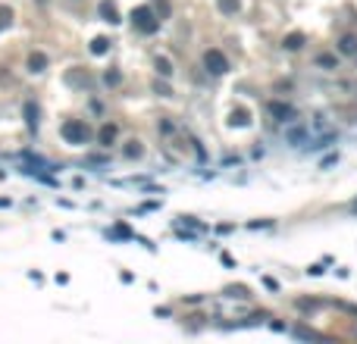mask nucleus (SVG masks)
<instances>
[{
  "label": "nucleus",
  "instance_id": "nucleus-1",
  "mask_svg": "<svg viewBox=\"0 0 357 344\" xmlns=\"http://www.w3.org/2000/svg\"><path fill=\"white\" fill-rule=\"evenodd\" d=\"M60 135H63V141H69V144H88V141L94 138L91 125H88V122H82V119H69V122H63Z\"/></svg>",
  "mask_w": 357,
  "mask_h": 344
},
{
  "label": "nucleus",
  "instance_id": "nucleus-2",
  "mask_svg": "<svg viewBox=\"0 0 357 344\" xmlns=\"http://www.w3.org/2000/svg\"><path fill=\"white\" fill-rule=\"evenodd\" d=\"M128 19H132V25H135L138 31H144V34H154V31L160 28V16L154 13L150 6H135Z\"/></svg>",
  "mask_w": 357,
  "mask_h": 344
},
{
  "label": "nucleus",
  "instance_id": "nucleus-3",
  "mask_svg": "<svg viewBox=\"0 0 357 344\" xmlns=\"http://www.w3.org/2000/svg\"><path fill=\"white\" fill-rule=\"evenodd\" d=\"M204 66H207V72H213V75H226V72H229V60H226L222 50H207L204 53Z\"/></svg>",
  "mask_w": 357,
  "mask_h": 344
},
{
  "label": "nucleus",
  "instance_id": "nucleus-4",
  "mask_svg": "<svg viewBox=\"0 0 357 344\" xmlns=\"http://www.w3.org/2000/svg\"><path fill=\"white\" fill-rule=\"evenodd\" d=\"M266 110H270V116H272L276 122H292V119H294V106L285 103V100H270Z\"/></svg>",
  "mask_w": 357,
  "mask_h": 344
},
{
  "label": "nucleus",
  "instance_id": "nucleus-5",
  "mask_svg": "<svg viewBox=\"0 0 357 344\" xmlns=\"http://www.w3.org/2000/svg\"><path fill=\"white\" fill-rule=\"evenodd\" d=\"M26 69L32 75H41L44 69H47V53H41V50H32L28 53V60H26Z\"/></svg>",
  "mask_w": 357,
  "mask_h": 344
},
{
  "label": "nucleus",
  "instance_id": "nucleus-6",
  "mask_svg": "<svg viewBox=\"0 0 357 344\" xmlns=\"http://www.w3.org/2000/svg\"><path fill=\"white\" fill-rule=\"evenodd\" d=\"M66 85H72V88H88V85H91V75L85 72V69H69V72H66Z\"/></svg>",
  "mask_w": 357,
  "mask_h": 344
},
{
  "label": "nucleus",
  "instance_id": "nucleus-7",
  "mask_svg": "<svg viewBox=\"0 0 357 344\" xmlns=\"http://www.w3.org/2000/svg\"><path fill=\"white\" fill-rule=\"evenodd\" d=\"M116 135H119V128H116L113 122L100 125V132H98V144H100V147H110V144H116Z\"/></svg>",
  "mask_w": 357,
  "mask_h": 344
},
{
  "label": "nucleus",
  "instance_id": "nucleus-8",
  "mask_svg": "<svg viewBox=\"0 0 357 344\" xmlns=\"http://www.w3.org/2000/svg\"><path fill=\"white\" fill-rule=\"evenodd\" d=\"M229 125H238V128H248V125H251V113H248L244 106H235V110L229 113Z\"/></svg>",
  "mask_w": 357,
  "mask_h": 344
},
{
  "label": "nucleus",
  "instance_id": "nucleus-9",
  "mask_svg": "<svg viewBox=\"0 0 357 344\" xmlns=\"http://www.w3.org/2000/svg\"><path fill=\"white\" fill-rule=\"evenodd\" d=\"M122 153H126V157L128 160H141V157H144V147H141V141H126V147H122Z\"/></svg>",
  "mask_w": 357,
  "mask_h": 344
},
{
  "label": "nucleus",
  "instance_id": "nucleus-10",
  "mask_svg": "<svg viewBox=\"0 0 357 344\" xmlns=\"http://www.w3.org/2000/svg\"><path fill=\"white\" fill-rule=\"evenodd\" d=\"M282 47H285V50H301V47H304V34H301V31H292V34H285Z\"/></svg>",
  "mask_w": 357,
  "mask_h": 344
},
{
  "label": "nucleus",
  "instance_id": "nucleus-11",
  "mask_svg": "<svg viewBox=\"0 0 357 344\" xmlns=\"http://www.w3.org/2000/svg\"><path fill=\"white\" fill-rule=\"evenodd\" d=\"M98 9H100V16H104L106 22H110V25H116V22H119V13H116V6L110 3V0H104V3H100Z\"/></svg>",
  "mask_w": 357,
  "mask_h": 344
},
{
  "label": "nucleus",
  "instance_id": "nucleus-12",
  "mask_svg": "<svg viewBox=\"0 0 357 344\" xmlns=\"http://www.w3.org/2000/svg\"><path fill=\"white\" fill-rule=\"evenodd\" d=\"M216 6H220V13H226V16H235L238 9H242V0H216Z\"/></svg>",
  "mask_w": 357,
  "mask_h": 344
},
{
  "label": "nucleus",
  "instance_id": "nucleus-13",
  "mask_svg": "<svg viewBox=\"0 0 357 344\" xmlns=\"http://www.w3.org/2000/svg\"><path fill=\"white\" fill-rule=\"evenodd\" d=\"M338 50L348 53V56H354V53H357V38H354V34H344V38L338 41Z\"/></svg>",
  "mask_w": 357,
  "mask_h": 344
},
{
  "label": "nucleus",
  "instance_id": "nucleus-14",
  "mask_svg": "<svg viewBox=\"0 0 357 344\" xmlns=\"http://www.w3.org/2000/svg\"><path fill=\"white\" fill-rule=\"evenodd\" d=\"M26 122H28V128H38V103L34 100L26 103Z\"/></svg>",
  "mask_w": 357,
  "mask_h": 344
},
{
  "label": "nucleus",
  "instance_id": "nucleus-15",
  "mask_svg": "<svg viewBox=\"0 0 357 344\" xmlns=\"http://www.w3.org/2000/svg\"><path fill=\"white\" fill-rule=\"evenodd\" d=\"M106 50H110V41H106L104 34H100V38H94V41H91V53H94V56H104Z\"/></svg>",
  "mask_w": 357,
  "mask_h": 344
},
{
  "label": "nucleus",
  "instance_id": "nucleus-16",
  "mask_svg": "<svg viewBox=\"0 0 357 344\" xmlns=\"http://www.w3.org/2000/svg\"><path fill=\"white\" fill-rule=\"evenodd\" d=\"M154 66H157V72H160L163 78H170V75H172V63L166 60V56H157V60H154Z\"/></svg>",
  "mask_w": 357,
  "mask_h": 344
},
{
  "label": "nucleus",
  "instance_id": "nucleus-17",
  "mask_svg": "<svg viewBox=\"0 0 357 344\" xmlns=\"http://www.w3.org/2000/svg\"><path fill=\"white\" fill-rule=\"evenodd\" d=\"M10 25H13V9H10V6H0V31L10 28Z\"/></svg>",
  "mask_w": 357,
  "mask_h": 344
},
{
  "label": "nucleus",
  "instance_id": "nucleus-18",
  "mask_svg": "<svg viewBox=\"0 0 357 344\" xmlns=\"http://www.w3.org/2000/svg\"><path fill=\"white\" fill-rule=\"evenodd\" d=\"M316 66H323V69H336L338 60H336L332 53H320V56H316Z\"/></svg>",
  "mask_w": 357,
  "mask_h": 344
},
{
  "label": "nucleus",
  "instance_id": "nucleus-19",
  "mask_svg": "<svg viewBox=\"0 0 357 344\" xmlns=\"http://www.w3.org/2000/svg\"><path fill=\"white\" fill-rule=\"evenodd\" d=\"M110 235H113V238H135V232H132V229H128V225H126V222H119V225H116V229H113Z\"/></svg>",
  "mask_w": 357,
  "mask_h": 344
},
{
  "label": "nucleus",
  "instance_id": "nucleus-20",
  "mask_svg": "<svg viewBox=\"0 0 357 344\" xmlns=\"http://www.w3.org/2000/svg\"><path fill=\"white\" fill-rule=\"evenodd\" d=\"M226 294H229V298H251L244 285H232V288H226Z\"/></svg>",
  "mask_w": 357,
  "mask_h": 344
},
{
  "label": "nucleus",
  "instance_id": "nucleus-21",
  "mask_svg": "<svg viewBox=\"0 0 357 344\" xmlns=\"http://www.w3.org/2000/svg\"><path fill=\"white\" fill-rule=\"evenodd\" d=\"M104 81H106V85H119V72H116V69H106Z\"/></svg>",
  "mask_w": 357,
  "mask_h": 344
},
{
  "label": "nucleus",
  "instance_id": "nucleus-22",
  "mask_svg": "<svg viewBox=\"0 0 357 344\" xmlns=\"http://www.w3.org/2000/svg\"><path fill=\"white\" fill-rule=\"evenodd\" d=\"M154 91H157L160 97H170V94H172V91H170V85H163V81H157V85H154Z\"/></svg>",
  "mask_w": 357,
  "mask_h": 344
},
{
  "label": "nucleus",
  "instance_id": "nucleus-23",
  "mask_svg": "<svg viewBox=\"0 0 357 344\" xmlns=\"http://www.w3.org/2000/svg\"><path fill=\"white\" fill-rule=\"evenodd\" d=\"M154 3H157V6H160V19H163L166 13H170V3H166V0H154Z\"/></svg>",
  "mask_w": 357,
  "mask_h": 344
},
{
  "label": "nucleus",
  "instance_id": "nucleus-24",
  "mask_svg": "<svg viewBox=\"0 0 357 344\" xmlns=\"http://www.w3.org/2000/svg\"><path fill=\"white\" fill-rule=\"evenodd\" d=\"M0 207H10V200H6V197H0Z\"/></svg>",
  "mask_w": 357,
  "mask_h": 344
},
{
  "label": "nucleus",
  "instance_id": "nucleus-25",
  "mask_svg": "<svg viewBox=\"0 0 357 344\" xmlns=\"http://www.w3.org/2000/svg\"><path fill=\"white\" fill-rule=\"evenodd\" d=\"M351 213H357V200H354V204H351Z\"/></svg>",
  "mask_w": 357,
  "mask_h": 344
}]
</instances>
